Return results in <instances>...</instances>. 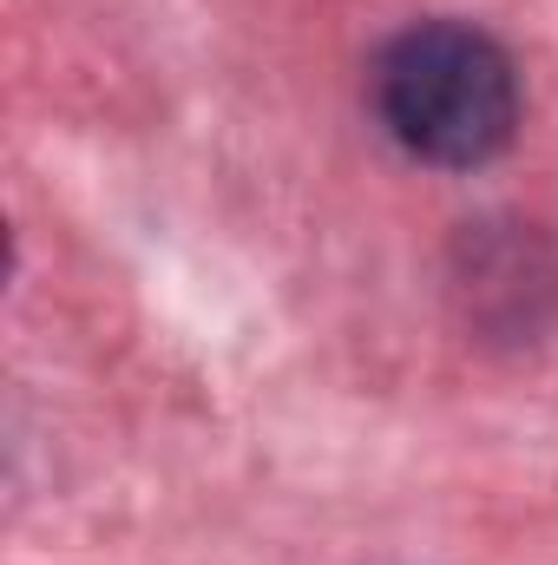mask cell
<instances>
[{"label":"cell","instance_id":"6da1fadb","mask_svg":"<svg viewBox=\"0 0 558 565\" xmlns=\"http://www.w3.org/2000/svg\"><path fill=\"white\" fill-rule=\"evenodd\" d=\"M368 93L388 139L440 171H473L519 132V73L506 46L460 20H420L388 40Z\"/></svg>","mask_w":558,"mask_h":565}]
</instances>
